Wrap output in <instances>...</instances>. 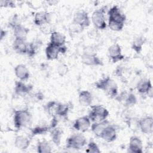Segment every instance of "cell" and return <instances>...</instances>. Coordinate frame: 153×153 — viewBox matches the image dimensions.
<instances>
[{
	"mask_svg": "<svg viewBox=\"0 0 153 153\" xmlns=\"http://www.w3.org/2000/svg\"><path fill=\"white\" fill-rule=\"evenodd\" d=\"M109 124V122L106 119L105 120L97 122H94L91 125V130L94 134L97 137H100L105 128Z\"/></svg>",
	"mask_w": 153,
	"mask_h": 153,
	"instance_id": "cell-18",
	"label": "cell"
},
{
	"mask_svg": "<svg viewBox=\"0 0 153 153\" xmlns=\"http://www.w3.org/2000/svg\"><path fill=\"white\" fill-rule=\"evenodd\" d=\"M36 151L39 153H49L51 152V146L46 140L39 141L36 146Z\"/></svg>",
	"mask_w": 153,
	"mask_h": 153,
	"instance_id": "cell-27",
	"label": "cell"
},
{
	"mask_svg": "<svg viewBox=\"0 0 153 153\" xmlns=\"http://www.w3.org/2000/svg\"><path fill=\"white\" fill-rule=\"evenodd\" d=\"M95 87L105 91L111 97H115L118 94V87L116 82L109 76L104 77L95 83Z\"/></svg>",
	"mask_w": 153,
	"mask_h": 153,
	"instance_id": "cell-2",
	"label": "cell"
},
{
	"mask_svg": "<svg viewBox=\"0 0 153 153\" xmlns=\"http://www.w3.org/2000/svg\"><path fill=\"white\" fill-rule=\"evenodd\" d=\"M13 48L16 52L20 54H27L28 43L26 42V39H15L13 43Z\"/></svg>",
	"mask_w": 153,
	"mask_h": 153,
	"instance_id": "cell-20",
	"label": "cell"
},
{
	"mask_svg": "<svg viewBox=\"0 0 153 153\" xmlns=\"http://www.w3.org/2000/svg\"><path fill=\"white\" fill-rule=\"evenodd\" d=\"M67 50V47L65 45L58 47L50 42L45 47V56L48 60H53L58 58L60 53H65Z\"/></svg>",
	"mask_w": 153,
	"mask_h": 153,
	"instance_id": "cell-6",
	"label": "cell"
},
{
	"mask_svg": "<svg viewBox=\"0 0 153 153\" xmlns=\"http://www.w3.org/2000/svg\"><path fill=\"white\" fill-rule=\"evenodd\" d=\"M93 97L91 92L88 90H82L79 92L78 95V100L83 106H89L91 105Z\"/></svg>",
	"mask_w": 153,
	"mask_h": 153,
	"instance_id": "cell-22",
	"label": "cell"
},
{
	"mask_svg": "<svg viewBox=\"0 0 153 153\" xmlns=\"http://www.w3.org/2000/svg\"><path fill=\"white\" fill-rule=\"evenodd\" d=\"M72 22L84 29L89 26L91 23L88 13L84 10H79L75 13Z\"/></svg>",
	"mask_w": 153,
	"mask_h": 153,
	"instance_id": "cell-8",
	"label": "cell"
},
{
	"mask_svg": "<svg viewBox=\"0 0 153 153\" xmlns=\"http://www.w3.org/2000/svg\"><path fill=\"white\" fill-rule=\"evenodd\" d=\"M85 152H93V153H99L100 152V150L97 145V143L93 141L90 140L87 144V149H85Z\"/></svg>",
	"mask_w": 153,
	"mask_h": 153,
	"instance_id": "cell-32",
	"label": "cell"
},
{
	"mask_svg": "<svg viewBox=\"0 0 153 153\" xmlns=\"http://www.w3.org/2000/svg\"><path fill=\"white\" fill-rule=\"evenodd\" d=\"M69 111V106L66 104L57 103L56 111V115L60 117H65L68 115Z\"/></svg>",
	"mask_w": 153,
	"mask_h": 153,
	"instance_id": "cell-28",
	"label": "cell"
},
{
	"mask_svg": "<svg viewBox=\"0 0 153 153\" xmlns=\"http://www.w3.org/2000/svg\"><path fill=\"white\" fill-rule=\"evenodd\" d=\"M51 129L50 128V126H46L45 124L44 125H39L36 126L35 128H33L32 131H31V133L32 136H35V135H39V134H44L45 133H46L47 131H48V130H50Z\"/></svg>",
	"mask_w": 153,
	"mask_h": 153,
	"instance_id": "cell-30",
	"label": "cell"
},
{
	"mask_svg": "<svg viewBox=\"0 0 153 153\" xmlns=\"http://www.w3.org/2000/svg\"><path fill=\"white\" fill-rule=\"evenodd\" d=\"M7 35V31L5 30H3V29H1V39L2 40L4 37H5Z\"/></svg>",
	"mask_w": 153,
	"mask_h": 153,
	"instance_id": "cell-37",
	"label": "cell"
},
{
	"mask_svg": "<svg viewBox=\"0 0 153 153\" xmlns=\"http://www.w3.org/2000/svg\"><path fill=\"white\" fill-rule=\"evenodd\" d=\"M124 99L125 100L126 105L128 106L134 105L137 102L136 97L133 93H128L127 94H126Z\"/></svg>",
	"mask_w": 153,
	"mask_h": 153,
	"instance_id": "cell-33",
	"label": "cell"
},
{
	"mask_svg": "<svg viewBox=\"0 0 153 153\" xmlns=\"http://www.w3.org/2000/svg\"><path fill=\"white\" fill-rule=\"evenodd\" d=\"M14 74L20 81L27 80L30 76V72L27 66L24 64H19L14 68Z\"/></svg>",
	"mask_w": 153,
	"mask_h": 153,
	"instance_id": "cell-17",
	"label": "cell"
},
{
	"mask_svg": "<svg viewBox=\"0 0 153 153\" xmlns=\"http://www.w3.org/2000/svg\"><path fill=\"white\" fill-rule=\"evenodd\" d=\"M1 7H10L14 8L16 7L14 2L12 1H1Z\"/></svg>",
	"mask_w": 153,
	"mask_h": 153,
	"instance_id": "cell-36",
	"label": "cell"
},
{
	"mask_svg": "<svg viewBox=\"0 0 153 153\" xmlns=\"http://www.w3.org/2000/svg\"><path fill=\"white\" fill-rule=\"evenodd\" d=\"M50 42L58 47L63 46L66 42V37L61 32L53 31L51 33Z\"/></svg>",
	"mask_w": 153,
	"mask_h": 153,
	"instance_id": "cell-23",
	"label": "cell"
},
{
	"mask_svg": "<svg viewBox=\"0 0 153 153\" xmlns=\"http://www.w3.org/2000/svg\"><path fill=\"white\" fill-rule=\"evenodd\" d=\"M83 30H84V28H82L78 25L74 23L73 22L71 23V25L69 26V30L73 33H78L82 32Z\"/></svg>",
	"mask_w": 153,
	"mask_h": 153,
	"instance_id": "cell-35",
	"label": "cell"
},
{
	"mask_svg": "<svg viewBox=\"0 0 153 153\" xmlns=\"http://www.w3.org/2000/svg\"><path fill=\"white\" fill-rule=\"evenodd\" d=\"M68 71H69L68 67L65 63H60L58 66L57 69L58 74L61 76H63L64 75H65L68 72Z\"/></svg>",
	"mask_w": 153,
	"mask_h": 153,
	"instance_id": "cell-34",
	"label": "cell"
},
{
	"mask_svg": "<svg viewBox=\"0 0 153 153\" xmlns=\"http://www.w3.org/2000/svg\"><path fill=\"white\" fill-rule=\"evenodd\" d=\"M81 62L87 66H98L103 65L102 60L97 56V54L92 51L84 52L81 55Z\"/></svg>",
	"mask_w": 153,
	"mask_h": 153,
	"instance_id": "cell-7",
	"label": "cell"
},
{
	"mask_svg": "<svg viewBox=\"0 0 153 153\" xmlns=\"http://www.w3.org/2000/svg\"><path fill=\"white\" fill-rule=\"evenodd\" d=\"M50 136H51L52 142L57 146H59L60 144L61 138L62 136V130L56 127L51 128L50 130Z\"/></svg>",
	"mask_w": 153,
	"mask_h": 153,
	"instance_id": "cell-26",
	"label": "cell"
},
{
	"mask_svg": "<svg viewBox=\"0 0 153 153\" xmlns=\"http://www.w3.org/2000/svg\"><path fill=\"white\" fill-rule=\"evenodd\" d=\"M29 29L21 24H17L13 27V34L15 39H26Z\"/></svg>",
	"mask_w": 153,
	"mask_h": 153,
	"instance_id": "cell-21",
	"label": "cell"
},
{
	"mask_svg": "<svg viewBox=\"0 0 153 153\" xmlns=\"http://www.w3.org/2000/svg\"><path fill=\"white\" fill-rule=\"evenodd\" d=\"M128 151L131 153L143 152V143L141 139L139 137L135 136L130 137Z\"/></svg>",
	"mask_w": 153,
	"mask_h": 153,
	"instance_id": "cell-12",
	"label": "cell"
},
{
	"mask_svg": "<svg viewBox=\"0 0 153 153\" xmlns=\"http://www.w3.org/2000/svg\"><path fill=\"white\" fill-rule=\"evenodd\" d=\"M108 27L114 31H120L121 30L124 26V23L113 20H108Z\"/></svg>",
	"mask_w": 153,
	"mask_h": 153,
	"instance_id": "cell-29",
	"label": "cell"
},
{
	"mask_svg": "<svg viewBox=\"0 0 153 153\" xmlns=\"http://www.w3.org/2000/svg\"><path fill=\"white\" fill-rule=\"evenodd\" d=\"M30 143L29 139L23 135L17 136L14 140L15 146L20 150L26 149L29 146Z\"/></svg>",
	"mask_w": 153,
	"mask_h": 153,
	"instance_id": "cell-24",
	"label": "cell"
},
{
	"mask_svg": "<svg viewBox=\"0 0 153 153\" xmlns=\"http://www.w3.org/2000/svg\"><path fill=\"white\" fill-rule=\"evenodd\" d=\"M87 144L86 137L81 133H75L66 140V148L75 150L82 149Z\"/></svg>",
	"mask_w": 153,
	"mask_h": 153,
	"instance_id": "cell-3",
	"label": "cell"
},
{
	"mask_svg": "<svg viewBox=\"0 0 153 153\" xmlns=\"http://www.w3.org/2000/svg\"><path fill=\"white\" fill-rule=\"evenodd\" d=\"M108 54L113 63H117L124 59V56L122 54L121 46L117 43L113 44L109 46L108 50Z\"/></svg>",
	"mask_w": 153,
	"mask_h": 153,
	"instance_id": "cell-9",
	"label": "cell"
},
{
	"mask_svg": "<svg viewBox=\"0 0 153 153\" xmlns=\"http://www.w3.org/2000/svg\"><path fill=\"white\" fill-rule=\"evenodd\" d=\"M138 126L144 134H151L153 131V118L151 116H146L139 120Z\"/></svg>",
	"mask_w": 153,
	"mask_h": 153,
	"instance_id": "cell-10",
	"label": "cell"
},
{
	"mask_svg": "<svg viewBox=\"0 0 153 153\" xmlns=\"http://www.w3.org/2000/svg\"><path fill=\"white\" fill-rule=\"evenodd\" d=\"M146 42V38L142 36H138L136 37L132 42L131 48L136 53H140L142 50L143 46Z\"/></svg>",
	"mask_w": 153,
	"mask_h": 153,
	"instance_id": "cell-25",
	"label": "cell"
},
{
	"mask_svg": "<svg viewBox=\"0 0 153 153\" xmlns=\"http://www.w3.org/2000/svg\"><path fill=\"white\" fill-rule=\"evenodd\" d=\"M108 20H113L124 23L126 19V16L122 13L119 7L117 5L112 7L108 11Z\"/></svg>",
	"mask_w": 153,
	"mask_h": 153,
	"instance_id": "cell-13",
	"label": "cell"
},
{
	"mask_svg": "<svg viewBox=\"0 0 153 153\" xmlns=\"http://www.w3.org/2000/svg\"><path fill=\"white\" fill-rule=\"evenodd\" d=\"M50 21V15L47 11H39L36 13L34 16L33 22L38 26H42L45 24H48Z\"/></svg>",
	"mask_w": 153,
	"mask_h": 153,
	"instance_id": "cell-15",
	"label": "cell"
},
{
	"mask_svg": "<svg viewBox=\"0 0 153 153\" xmlns=\"http://www.w3.org/2000/svg\"><path fill=\"white\" fill-rule=\"evenodd\" d=\"M33 88L31 85H27L22 81H17L15 82L14 92L19 96H24L28 94Z\"/></svg>",
	"mask_w": 153,
	"mask_h": 153,
	"instance_id": "cell-19",
	"label": "cell"
},
{
	"mask_svg": "<svg viewBox=\"0 0 153 153\" xmlns=\"http://www.w3.org/2000/svg\"><path fill=\"white\" fill-rule=\"evenodd\" d=\"M106 8V7H102L96 10L91 15V22L96 29L104 30L107 27L105 16Z\"/></svg>",
	"mask_w": 153,
	"mask_h": 153,
	"instance_id": "cell-4",
	"label": "cell"
},
{
	"mask_svg": "<svg viewBox=\"0 0 153 153\" xmlns=\"http://www.w3.org/2000/svg\"><path fill=\"white\" fill-rule=\"evenodd\" d=\"M136 89L140 94L152 93V83L149 79H141L136 84Z\"/></svg>",
	"mask_w": 153,
	"mask_h": 153,
	"instance_id": "cell-16",
	"label": "cell"
},
{
	"mask_svg": "<svg viewBox=\"0 0 153 153\" xmlns=\"http://www.w3.org/2000/svg\"><path fill=\"white\" fill-rule=\"evenodd\" d=\"M117 137V134L115 127L109 124L105 128L100 137L107 142H112L115 140Z\"/></svg>",
	"mask_w": 153,
	"mask_h": 153,
	"instance_id": "cell-14",
	"label": "cell"
},
{
	"mask_svg": "<svg viewBox=\"0 0 153 153\" xmlns=\"http://www.w3.org/2000/svg\"><path fill=\"white\" fill-rule=\"evenodd\" d=\"M88 114L90 120L93 122H97L105 120L109 115L108 110L102 105H94Z\"/></svg>",
	"mask_w": 153,
	"mask_h": 153,
	"instance_id": "cell-5",
	"label": "cell"
},
{
	"mask_svg": "<svg viewBox=\"0 0 153 153\" xmlns=\"http://www.w3.org/2000/svg\"><path fill=\"white\" fill-rule=\"evenodd\" d=\"M73 127L77 131L85 132L91 127V120L88 116L81 117L75 121Z\"/></svg>",
	"mask_w": 153,
	"mask_h": 153,
	"instance_id": "cell-11",
	"label": "cell"
},
{
	"mask_svg": "<svg viewBox=\"0 0 153 153\" xmlns=\"http://www.w3.org/2000/svg\"><path fill=\"white\" fill-rule=\"evenodd\" d=\"M32 119V114L28 109H14L13 123L17 129H20L30 125Z\"/></svg>",
	"mask_w": 153,
	"mask_h": 153,
	"instance_id": "cell-1",
	"label": "cell"
},
{
	"mask_svg": "<svg viewBox=\"0 0 153 153\" xmlns=\"http://www.w3.org/2000/svg\"><path fill=\"white\" fill-rule=\"evenodd\" d=\"M57 102L56 101H51L49 102L45 106V109L47 111L48 113L53 117H56V107H57Z\"/></svg>",
	"mask_w": 153,
	"mask_h": 153,
	"instance_id": "cell-31",
	"label": "cell"
}]
</instances>
